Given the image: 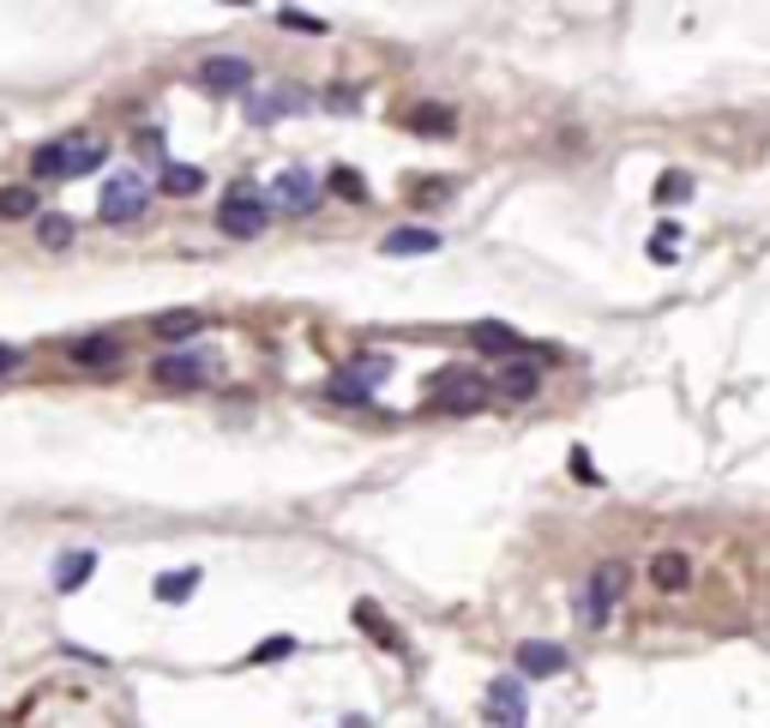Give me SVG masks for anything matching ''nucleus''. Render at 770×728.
<instances>
[{
  "instance_id": "nucleus-1",
  "label": "nucleus",
  "mask_w": 770,
  "mask_h": 728,
  "mask_svg": "<svg viewBox=\"0 0 770 728\" xmlns=\"http://www.w3.org/2000/svg\"><path fill=\"white\" fill-rule=\"evenodd\" d=\"M102 163H109L102 139H85V133H73V139H48V145L31 157V169H36V175H61V181H79V175L102 169Z\"/></svg>"
},
{
  "instance_id": "nucleus-2",
  "label": "nucleus",
  "mask_w": 770,
  "mask_h": 728,
  "mask_svg": "<svg viewBox=\"0 0 770 728\" xmlns=\"http://www.w3.org/2000/svg\"><path fill=\"white\" fill-rule=\"evenodd\" d=\"M428 398H433V410H446V416H476V410H487L494 386L482 379V367H446V374L428 379Z\"/></svg>"
},
{
  "instance_id": "nucleus-3",
  "label": "nucleus",
  "mask_w": 770,
  "mask_h": 728,
  "mask_svg": "<svg viewBox=\"0 0 770 728\" xmlns=\"http://www.w3.org/2000/svg\"><path fill=\"white\" fill-rule=\"evenodd\" d=\"M620 596H626V560H602V566L590 572L584 596H578V620H584V626H608L614 608H620Z\"/></svg>"
},
{
  "instance_id": "nucleus-4",
  "label": "nucleus",
  "mask_w": 770,
  "mask_h": 728,
  "mask_svg": "<svg viewBox=\"0 0 770 728\" xmlns=\"http://www.w3.org/2000/svg\"><path fill=\"white\" fill-rule=\"evenodd\" d=\"M265 223H272V211H265V199H260V187H253V181H235L223 194V206H217V229L235 235V241L265 235Z\"/></svg>"
},
{
  "instance_id": "nucleus-5",
  "label": "nucleus",
  "mask_w": 770,
  "mask_h": 728,
  "mask_svg": "<svg viewBox=\"0 0 770 728\" xmlns=\"http://www.w3.org/2000/svg\"><path fill=\"white\" fill-rule=\"evenodd\" d=\"M385 374H392V355H355L350 367H338V374L326 379V398L331 404H367Z\"/></svg>"
},
{
  "instance_id": "nucleus-6",
  "label": "nucleus",
  "mask_w": 770,
  "mask_h": 728,
  "mask_svg": "<svg viewBox=\"0 0 770 728\" xmlns=\"http://www.w3.org/2000/svg\"><path fill=\"white\" fill-rule=\"evenodd\" d=\"M151 206V181L139 169H114L109 181H102V223H133V217H145Z\"/></svg>"
},
{
  "instance_id": "nucleus-7",
  "label": "nucleus",
  "mask_w": 770,
  "mask_h": 728,
  "mask_svg": "<svg viewBox=\"0 0 770 728\" xmlns=\"http://www.w3.org/2000/svg\"><path fill=\"white\" fill-rule=\"evenodd\" d=\"M193 79H199V91H211V97H241L253 85V67L241 55H205L199 67H193Z\"/></svg>"
},
{
  "instance_id": "nucleus-8",
  "label": "nucleus",
  "mask_w": 770,
  "mask_h": 728,
  "mask_svg": "<svg viewBox=\"0 0 770 728\" xmlns=\"http://www.w3.org/2000/svg\"><path fill=\"white\" fill-rule=\"evenodd\" d=\"M151 379H157V386H169V391H193V386H205V379H211V362H205V355H193V350H175V355H163V362L151 367Z\"/></svg>"
},
{
  "instance_id": "nucleus-9",
  "label": "nucleus",
  "mask_w": 770,
  "mask_h": 728,
  "mask_svg": "<svg viewBox=\"0 0 770 728\" xmlns=\"http://www.w3.org/2000/svg\"><path fill=\"white\" fill-rule=\"evenodd\" d=\"M272 199H277V206H284V211L307 217V211L319 206V181H314V175H307V169H284V175H277V181H272Z\"/></svg>"
},
{
  "instance_id": "nucleus-10",
  "label": "nucleus",
  "mask_w": 770,
  "mask_h": 728,
  "mask_svg": "<svg viewBox=\"0 0 770 728\" xmlns=\"http://www.w3.org/2000/svg\"><path fill=\"white\" fill-rule=\"evenodd\" d=\"M518 674H524V681H554V674H566V650L548 644V638L518 644Z\"/></svg>"
},
{
  "instance_id": "nucleus-11",
  "label": "nucleus",
  "mask_w": 770,
  "mask_h": 728,
  "mask_svg": "<svg viewBox=\"0 0 770 728\" xmlns=\"http://www.w3.org/2000/svg\"><path fill=\"white\" fill-rule=\"evenodd\" d=\"M536 391H542V374H536L530 362H506V367H499L494 398H506V404H530Z\"/></svg>"
},
{
  "instance_id": "nucleus-12",
  "label": "nucleus",
  "mask_w": 770,
  "mask_h": 728,
  "mask_svg": "<svg viewBox=\"0 0 770 728\" xmlns=\"http://www.w3.org/2000/svg\"><path fill=\"white\" fill-rule=\"evenodd\" d=\"M650 584H657V591H686L692 584V554L686 548H662V554H650Z\"/></svg>"
},
{
  "instance_id": "nucleus-13",
  "label": "nucleus",
  "mask_w": 770,
  "mask_h": 728,
  "mask_svg": "<svg viewBox=\"0 0 770 728\" xmlns=\"http://www.w3.org/2000/svg\"><path fill=\"white\" fill-rule=\"evenodd\" d=\"M470 343H476L482 355H499V362H518V355H524V338H518L512 326H494V319L470 331Z\"/></svg>"
},
{
  "instance_id": "nucleus-14",
  "label": "nucleus",
  "mask_w": 770,
  "mask_h": 728,
  "mask_svg": "<svg viewBox=\"0 0 770 728\" xmlns=\"http://www.w3.org/2000/svg\"><path fill=\"white\" fill-rule=\"evenodd\" d=\"M67 355L79 367H114V362H121V338H109V331H102V338H79Z\"/></svg>"
},
{
  "instance_id": "nucleus-15",
  "label": "nucleus",
  "mask_w": 770,
  "mask_h": 728,
  "mask_svg": "<svg viewBox=\"0 0 770 728\" xmlns=\"http://www.w3.org/2000/svg\"><path fill=\"white\" fill-rule=\"evenodd\" d=\"M19 217H43V199H36V187H0V223H19Z\"/></svg>"
},
{
  "instance_id": "nucleus-16",
  "label": "nucleus",
  "mask_w": 770,
  "mask_h": 728,
  "mask_svg": "<svg viewBox=\"0 0 770 728\" xmlns=\"http://www.w3.org/2000/svg\"><path fill=\"white\" fill-rule=\"evenodd\" d=\"M91 572H97V554H91V548H73V554L61 560V572H55V591H79Z\"/></svg>"
},
{
  "instance_id": "nucleus-17",
  "label": "nucleus",
  "mask_w": 770,
  "mask_h": 728,
  "mask_svg": "<svg viewBox=\"0 0 770 728\" xmlns=\"http://www.w3.org/2000/svg\"><path fill=\"white\" fill-rule=\"evenodd\" d=\"M385 253H440V229H392Z\"/></svg>"
},
{
  "instance_id": "nucleus-18",
  "label": "nucleus",
  "mask_w": 770,
  "mask_h": 728,
  "mask_svg": "<svg viewBox=\"0 0 770 728\" xmlns=\"http://www.w3.org/2000/svg\"><path fill=\"white\" fill-rule=\"evenodd\" d=\"M157 187H163V194H169V199H193V194H199V187H205V169H193V163H169Z\"/></svg>"
},
{
  "instance_id": "nucleus-19",
  "label": "nucleus",
  "mask_w": 770,
  "mask_h": 728,
  "mask_svg": "<svg viewBox=\"0 0 770 728\" xmlns=\"http://www.w3.org/2000/svg\"><path fill=\"white\" fill-rule=\"evenodd\" d=\"M494 723H506V728H524V693H518V681H499L494 686Z\"/></svg>"
},
{
  "instance_id": "nucleus-20",
  "label": "nucleus",
  "mask_w": 770,
  "mask_h": 728,
  "mask_svg": "<svg viewBox=\"0 0 770 728\" xmlns=\"http://www.w3.org/2000/svg\"><path fill=\"white\" fill-rule=\"evenodd\" d=\"M199 578H205L199 566H175V572H163V578H157V603H182V596L199 591Z\"/></svg>"
},
{
  "instance_id": "nucleus-21",
  "label": "nucleus",
  "mask_w": 770,
  "mask_h": 728,
  "mask_svg": "<svg viewBox=\"0 0 770 728\" xmlns=\"http://www.w3.org/2000/svg\"><path fill=\"white\" fill-rule=\"evenodd\" d=\"M151 331H157V338H163V343H182V338H199V331H205V313H187V308H182V313H163V319H157V326H151Z\"/></svg>"
},
{
  "instance_id": "nucleus-22",
  "label": "nucleus",
  "mask_w": 770,
  "mask_h": 728,
  "mask_svg": "<svg viewBox=\"0 0 770 728\" xmlns=\"http://www.w3.org/2000/svg\"><path fill=\"white\" fill-rule=\"evenodd\" d=\"M36 241L43 247H73V217H61V211H48V217H36Z\"/></svg>"
},
{
  "instance_id": "nucleus-23",
  "label": "nucleus",
  "mask_w": 770,
  "mask_h": 728,
  "mask_svg": "<svg viewBox=\"0 0 770 728\" xmlns=\"http://www.w3.org/2000/svg\"><path fill=\"white\" fill-rule=\"evenodd\" d=\"M277 24H284V31H301V36H326V19H319V12H301V7H284Z\"/></svg>"
},
{
  "instance_id": "nucleus-24",
  "label": "nucleus",
  "mask_w": 770,
  "mask_h": 728,
  "mask_svg": "<svg viewBox=\"0 0 770 728\" xmlns=\"http://www.w3.org/2000/svg\"><path fill=\"white\" fill-rule=\"evenodd\" d=\"M409 126H416V133H452V109H409Z\"/></svg>"
},
{
  "instance_id": "nucleus-25",
  "label": "nucleus",
  "mask_w": 770,
  "mask_h": 728,
  "mask_svg": "<svg viewBox=\"0 0 770 728\" xmlns=\"http://www.w3.org/2000/svg\"><path fill=\"white\" fill-rule=\"evenodd\" d=\"M331 194H343V199H367V181L355 169H331Z\"/></svg>"
},
{
  "instance_id": "nucleus-26",
  "label": "nucleus",
  "mask_w": 770,
  "mask_h": 728,
  "mask_svg": "<svg viewBox=\"0 0 770 728\" xmlns=\"http://www.w3.org/2000/svg\"><path fill=\"white\" fill-rule=\"evenodd\" d=\"M289 650H295V638H265V644L253 650V662H284Z\"/></svg>"
},
{
  "instance_id": "nucleus-27",
  "label": "nucleus",
  "mask_w": 770,
  "mask_h": 728,
  "mask_svg": "<svg viewBox=\"0 0 770 728\" xmlns=\"http://www.w3.org/2000/svg\"><path fill=\"white\" fill-rule=\"evenodd\" d=\"M692 194V175H662L657 181V199H686Z\"/></svg>"
},
{
  "instance_id": "nucleus-28",
  "label": "nucleus",
  "mask_w": 770,
  "mask_h": 728,
  "mask_svg": "<svg viewBox=\"0 0 770 728\" xmlns=\"http://www.w3.org/2000/svg\"><path fill=\"white\" fill-rule=\"evenodd\" d=\"M19 367H24V350L19 343H0V374H19Z\"/></svg>"
}]
</instances>
